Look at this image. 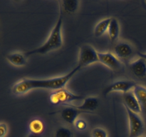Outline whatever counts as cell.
I'll use <instances>...</instances> for the list:
<instances>
[{
	"label": "cell",
	"instance_id": "24",
	"mask_svg": "<svg viewBox=\"0 0 146 137\" xmlns=\"http://www.w3.org/2000/svg\"><path fill=\"white\" fill-rule=\"evenodd\" d=\"M138 55H139V57L143 58L146 61V53H138Z\"/></svg>",
	"mask_w": 146,
	"mask_h": 137
},
{
	"label": "cell",
	"instance_id": "17",
	"mask_svg": "<svg viewBox=\"0 0 146 137\" xmlns=\"http://www.w3.org/2000/svg\"><path fill=\"white\" fill-rule=\"evenodd\" d=\"M111 17L106 18L100 21L96 25L95 28H94V36L96 37H101V36L104 35L106 31H108V27H109L110 23H111Z\"/></svg>",
	"mask_w": 146,
	"mask_h": 137
},
{
	"label": "cell",
	"instance_id": "1",
	"mask_svg": "<svg viewBox=\"0 0 146 137\" xmlns=\"http://www.w3.org/2000/svg\"><path fill=\"white\" fill-rule=\"evenodd\" d=\"M81 67L77 65L68 74L64 76L53 77L45 79H35V78H24L19 80L11 87V92L17 96L24 95L31 91V90L49 89L53 91L65 88L67 83L72 77L81 69Z\"/></svg>",
	"mask_w": 146,
	"mask_h": 137
},
{
	"label": "cell",
	"instance_id": "20",
	"mask_svg": "<svg viewBox=\"0 0 146 137\" xmlns=\"http://www.w3.org/2000/svg\"><path fill=\"white\" fill-rule=\"evenodd\" d=\"M92 137H108L106 130L101 127H96L91 131Z\"/></svg>",
	"mask_w": 146,
	"mask_h": 137
},
{
	"label": "cell",
	"instance_id": "6",
	"mask_svg": "<svg viewBox=\"0 0 146 137\" xmlns=\"http://www.w3.org/2000/svg\"><path fill=\"white\" fill-rule=\"evenodd\" d=\"M136 86L134 81L129 80H118L114 81L106 87L104 91V95L106 96L112 92H121L123 94L133 91L134 87Z\"/></svg>",
	"mask_w": 146,
	"mask_h": 137
},
{
	"label": "cell",
	"instance_id": "21",
	"mask_svg": "<svg viewBox=\"0 0 146 137\" xmlns=\"http://www.w3.org/2000/svg\"><path fill=\"white\" fill-rule=\"evenodd\" d=\"M74 126L76 127L77 130L80 131H85L87 128V126H88V124H87V122L84 119H82V118H78L76 121L74 123Z\"/></svg>",
	"mask_w": 146,
	"mask_h": 137
},
{
	"label": "cell",
	"instance_id": "5",
	"mask_svg": "<svg viewBox=\"0 0 146 137\" xmlns=\"http://www.w3.org/2000/svg\"><path fill=\"white\" fill-rule=\"evenodd\" d=\"M127 116L128 119L129 126V136L128 137H141L143 134L144 126L143 121L140 114L133 112L128 108H125Z\"/></svg>",
	"mask_w": 146,
	"mask_h": 137
},
{
	"label": "cell",
	"instance_id": "15",
	"mask_svg": "<svg viewBox=\"0 0 146 137\" xmlns=\"http://www.w3.org/2000/svg\"><path fill=\"white\" fill-rule=\"evenodd\" d=\"M58 2L61 4L63 11L68 14H74L78 10L80 4V1L77 0H64Z\"/></svg>",
	"mask_w": 146,
	"mask_h": 137
},
{
	"label": "cell",
	"instance_id": "23",
	"mask_svg": "<svg viewBox=\"0 0 146 137\" xmlns=\"http://www.w3.org/2000/svg\"><path fill=\"white\" fill-rule=\"evenodd\" d=\"M27 137H42V136H41V135H39V134H31V133H30Z\"/></svg>",
	"mask_w": 146,
	"mask_h": 137
},
{
	"label": "cell",
	"instance_id": "9",
	"mask_svg": "<svg viewBox=\"0 0 146 137\" xmlns=\"http://www.w3.org/2000/svg\"><path fill=\"white\" fill-rule=\"evenodd\" d=\"M99 105V100L97 97L91 96L86 97L84 99V101L80 105H75L73 104H64V106H69L74 108L83 111L84 113H91L92 111H95Z\"/></svg>",
	"mask_w": 146,
	"mask_h": 137
},
{
	"label": "cell",
	"instance_id": "10",
	"mask_svg": "<svg viewBox=\"0 0 146 137\" xmlns=\"http://www.w3.org/2000/svg\"><path fill=\"white\" fill-rule=\"evenodd\" d=\"M123 100L124 106L125 108H128L135 114H141L142 109H141V106H140L135 96L134 95L133 91H128V92L123 94Z\"/></svg>",
	"mask_w": 146,
	"mask_h": 137
},
{
	"label": "cell",
	"instance_id": "8",
	"mask_svg": "<svg viewBox=\"0 0 146 137\" xmlns=\"http://www.w3.org/2000/svg\"><path fill=\"white\" fill-rule=\"evenodd\" d=\"M98 62L101 63L113 71H117L121 67L122 62L111 52H99L98 51Z\"/></svg>",
	"mask_w": 146,
	"mask_h": 137
},
{
	"label": "cell",
	"instance_id": "18",
	"mask_svg": "<svg viewBox=\"0 0 146 137\" xmlns=\"http://www.w3.org/2000/svg\"><path fill=\"white\" fill-rule=\"evenodd\" d=\"M29 129L30 133L35 134L41 135L43 131H44V124L42 120L39 118H35L30 121L29 124Z\"/></svg>",
	"mask_w": 146,
	"mask_h": 137
},
{
	"label": "cell",
	"instance_id": "7",
	"mask_svg": "<svg viewBox=\"0 0 146 137\" xmlns=\"http://www.w3.org/2000/svg\"><path fill=\"white\" fill-rule=\"evenodd\" d=\"M134 49L132 46L126 41L117 43L113 49V54L122 62L128 61L133 57Z\"/></svg>",
	"mask_w": 146,
	"mask_h": 137
},
{
	"label": "cell",
	"instance_id": "19",
	"mask_svg": "<svg viewBox=\"0 0 146 137\" xmlns=\"http://www.w3.org/2000/svg\"><path fill=\"white\" fill-rule=\"evenodd\" d=\"M55 137H74V134L68 127L61 126L56 131Z\"/></svg>",
	"mask_w": 146,
	"mask_h": 137
},
{
	"label": "cell",
	"instance_id": "3",
	"mask_svg": "<svg viewBox=\"0 0 146 137\" xmlns=\"http://www.w3.org/2000/svg\"><path fill=\"white\" fill-rule=\"evenodd\" d=\"M86 97L84 96L74 94L66 88L54 91L49 96L50 102L54 105H62L71 104L74 101L84 100Z\"/></svg>",
	"mask_w": 146,
	"mask_h": 137
},
{
	"label": "cell",
	"instance_id": "2",
	"mask_svg": "<svg viewBox=\"0 0 146 137\" xmlns=\"http://www.w3.org/2000/svg\"><path fill=\"white\" fill-rule=\"evenodd\" d=\"M59 4V14H58V19L56 22L55 25L53 27L49 36L47 38L46 41L44 44L39 47L34 49L26 52L27 57L31 55L40 54L44 55L51 51H55L61 48L63 45V35H62V27H63V10L61 4Z\"/></svg>",
	"mask_w": 146,
	"mask_h": 137
},
{
	"label": "cell",
	"instance_id": "26",
	"mask_svg": "<svg viewBox=\"0 0 146 137\" xmlns=\"http://www.w3.org/2000/svg\"><path fill=\"white\" fill-rule=\"evenodd\" d=\"M145 137H146V136H145Z\"/></svg>",
	"mask_w": 146,
	"mask_h": 137
},
{
	"label": "cell",
	"instance_id": "14",
	"mask_svg": "<svg viewBox=\"0 0 146 137\" xmlns=\"http://www.w3.org/2000/svg\"><path fill=\"white\" fill-rule=\"evenodd\" d=\"M134 95L136 97L141 107L142 111H146V88L143 86L136 85L133 89Z\"/></svg>",
	"mask_w": 146,
	"mask_h": 137
},
{
	"label": "cell",
	"instance_id": "4",
	"mask_svg": "<svg viewBox=\"0 0 146 137\" xmlns=\"http://www.w3.org/2000/svg\"><path fill=\"white\" fill-rule=\"evenodd\" d=\"M98 62V51L89 44H84L79 49L78 64L81 68Z\"/></svg>",
	"mask_w": 146,
	"mask_h": 137
},
{
	"label": "cell",
	"instance_id": "11",
	"mask_svg": "<svg viewBox=\"0 0 146 137\" xmlns=\"http://www.w3.org/2000/svg\"><path fill=\"white\" fill-rule=\"evenodd\" d=\"M65 106L66 107L64 109L61 110L60 111L61 118L66 124H69V125H74L75 121L78 118L79 114L84 112L76 109V108L69 106Z\"/></svg>",
	"mask_w": 146,
	"mask_h": 137
},
{
	"label": "cell",
	"instance_id": "12",
	"mask_svg": "<svg viewBox=\"0 0 146 137\" xmlns=\"http://www.w3.org/2000/svg\"><path fill=\"white\" fill-rule=\"evenodd\" d=\"M130 69L137 78H145L146 76V61L139 57L130 64Z\"/></svg>",
	"mask_w": 146,
	"mask_h": 137
},
{
	"label": "cell",
	"instance_id": "13",
	"mask_svg": "<svg viewBox=\"0 0 146 137\" xmlns=\"http://www.w3.org/2000/svg\"><path fill=\"white\" fill-rule=\"evenodd\" d=\"M6 58L7 61L14 67H23L26 65L27 62V56L26 55L25 53L19 52V51L9 53L7 54Z\"/></svg>",
	"mask_w": 146,
	"mask_h": 137
},
{
	"label": "cell",
	"instance_id": "22",
	"mask_svg": "<svg viewBox=\"0 0 146 137\" xmlns=\"http://www.w3.org/2000/svg\"><path fill=\"white\" fill-rule=\"evenodd\" d=\"M9 133V126L7 123L0 122V137H6Z\"/></svg>",
	"mask_w": 146,
	"mask_h": 137
},
{
	"label": "cell",
	"instance_id": "25",
	"mask_svg": "<svg viewBox=\"0 0 146 137\" xmlns=\"http://www.w3.org/2000/svg\"><path fill=\"white\" fill-rule=\"evenodd\" d=\"M145 3H146V1H145Z\"/></svg>",
	"mask_w": 146,
	"mask_h": 137
},
{
	"label": "cell",
	"instance_id": "16",
	"mask_svg": "<svg viewBox=\"0 0 146 137\" xmlns=\"http://www.w3.org/2000/svg\"><path fill=\"white\" fill-rule=\"evenodd\" d=\"M120 33L119 23L115 18H111V23L108 29V34L111 42H114L118 39Z\"/></svg>",
	"mask_w": 146,
	"mask_h": 137
}]
</instances>
